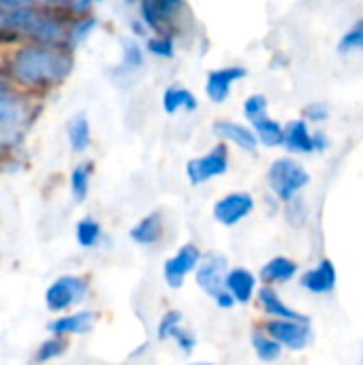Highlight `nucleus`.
I'll use <instances>...</instances> for the list:
<instances>
[{"mask_svg": "<svg viewBox=\"0 0 363 365\" xmlns=\"http://www.w3.org/2000/svg\"><path fill=\"white\" fill-rule=\"evenodd\" d=\"M165 233V225H163V216L160 212H152L145 218H141L133 229H131V240L139 246H154L163 240Z\"/></svg>", "mask_w": 363, "mask_h": 365, "instance_id": "nucleus-14", "label": "nucleus"}, {"mask_svg": "<svg viewBox=\"0 0 363 365\" xmlns=\"http://www.w3.org/2000/svg\"><path fill=\"white\" fill-rule=\"evenodd\" d=\"M267 182L274 195L282 201H293V197L310 182L308 171L293 158H278L267 171Z\"/></svg>", "mask_w": 363, "mask_h": 365, "instance_id": "nucleus-4", "label": "nucleus"}, {"mask_svg": "<svg viewBox=\"0 0 363 365\" xmlns=\"http://www.w3.org/2000/svg\"><path fill=\"white\" fill-rule=\"evenodd\" d=\"M30 105L6 83L0 81V154L21 141L26 126L32 122Z\"/></svg>", "mask_w": 363, "mask_h": 365, "instance_id": "nucleus-2", "label": "nucleus"}, {"mask_svg": "<svg viewBox=\"0 0 363 365\" xmlns=\"http://www.w3.org/2000/svg\"><path fill=\"white\" fill-rule=\"evenodd\" d=\"M180 325H182V312H178V310H169V312H167V314H163V317H160V321H158L156 338H158L160 342L171 340V334H173Z\"/></svg>", "mask_w": 363, "mask_h": 365, "instance_id": "nucleus-31", "label": "nucleus"}, {"mask_svg": "<svg viewBox=\"0 0 363 365\" xmlns=\"http://www.w3.org/2000/svg\"><path fill=\"white\" fill-rule=\"evenodd\" d=\"M66 137L73 152H86L90 145V122L86 113H75L66 124Z\"/></svg>", "mask_w": 363, "mask_h": 365, "instance_id": "nucleus-20", "label": "nucleus"}, {"mask_svg": "<svg viewBox=\"0 0 363 365\" xmlns=\"http://www.w3.org/2000/svg\"><path fill=\"white\" fill-rule=\"evenodd\" d=\"M94 321H96V314L92 310H83V312H75L71 317H60V319L51 321L47 325V329L53 336H62V338L81 336V334H88L92 329Z\"/></svg>", "mask_w": 363, "mask_h": 365, "instance_id": "nucleus-12", "label": "nucleus"}, {"mask_svg": "<svg viewBox=\"0 0 363 365\" xmlns=\"http://www.w3.org/2000/svg\"><path fill=\"white\" fill-rule=\"evenodd\" d=\"M66 346H68L66 338H62V336H51V338H47V340L36 349L34 361H36V364L53 361V359H58L60 355H64Z\"/></svg>", "mask_w": 363, "mask_h": 365, "instance_id": "nucleus-26", "label": "nucleus"}, {"mask_svg": "<svg viewBox=\"0 0 363 365\" xmlns=\"http://www.w3.org/2000/svg\"><path fill=\"white\" fill-rule=\"evenodd\" d=\"M267 113V98L263 94H250L246 101H244V115L246 120H257L261 115Z\"/></svg>", "mask_w": 363, "mask_h": 365, "instance_id": "nucleus-32", "label": "nucleus"}, {"mask_svg": "<svg viewBox=\"0 0 363 365\" xmlns=\"http://www.w3.org/2000/svg\"><path fill=\"white\" fill-rule=\"evenodd\" d=\"M197 107H199L197 96H195L188 88H184V86H180V83L169 86V88L165 90V94H163V109H165L167 115H175V113L182 111V109L195 111Z\"/></svg>", "mask_w": 363, "mask_h": 365, "instance_id": "nucleus-17", "label": "nucleus"}, {"mask_svg": "<svg viewBox=\"0 0 363 365\" xmlns=\"http://www.w3.org/2000/svg\"><path fill=\"white\" fill-rule=\"evenodd\" d=\"M88 280L81 276H62L51 282L45 291V306L49 312H64L71 306H77L88 295Z\"/></svg>", "mask_w": 363, "mask_h": 365, "instance_id": "nucleus-5", "label": "nucleus"}, {"mask_svg": "<svg viewBox=\"0 0 363 365\" xmlns=\"http://www.w3.org/2000/svg\"><path fill=\"white\" fill-rule=\"evenodd\" d=\"M75 235H77V244L81 248H94V246H98V242L103 237V229L94 218H81L75 227Z\"/></svg>", "mask_w": 363, "mask_h": 365, "instance_id": "nucleus-24", "label": "nucleus"}, {"mask_svg": "<svg viewBox=\"0 0 363 365\" xmlns=\"http://www.w3.org/2000/svg\"><path fill=\"white\" fill-rule=\"evenodd\" d=\"M227 257L220 252H208L205 257L199 259V265L195 269V280L197 287L208 293L220 308H233V297L225 289V276H227Z\"/></svg>", "mask_w": 363, "mask_h": 365, "instance_id": "nucleus-3", "label": "nucleus"}, {"mask_svg": "<svg viewBox=\"0 0 363 365\" xmlns=\"http://www.w3.org/2000/svg\"><path fill=\"white\" fill-rule=\"evenodd\" d=\"M229 169V150L225 143H216L208 154L190 158L186 163V178L193 186L205 184L218 175H225Z\"/></svg>", "mask_w": 363, "mask_h": 365, "instance_id": "nucleus-6", "label": "nucleus"}, {"mask_svg": "<svg viewBox=\"0 0 363 365\" xmlns=\"http://www.w3.org/2000/svg\"><path fill=\"white\" fill-rule=\"evenodd\" d=\"M171 340L175 342V346H178L184 355H190V353L195 351V346H197V338H195V334H193V331H188V329H184L182 325L171 334Z\"/></svg>", "mask_w": 363, "mask_h": 365, "instance_id": "nucleus-33", "label": "nucleus"}, {"mask_svg": "<svg viewBox=\"0 0 363 365\" xmlns=\"http://www.w3.org/2000/svg\"><path fill=\"white\" fill-rule=\"evenodd\" d=\"M145 49L156 56V58H173L175 56V45H173V36L171 34H156V36H150L145 41Z\"/></svg>", "mask_w": 363, "mask_h": 365, "instance_id": "nucleus-29", "label": "nucleus"}, {"mask_svg": "<svg viewBox=\"0 0 363 365\" xmlns=\"http://www.w3.org/2000/svg\"><path fill=\"white\" fill-rule=\"evenodd\" d=\"M94 2H103V0H94Z\"/></svg>", "mask_w": 363, "mask_h": 365, "instance_id": "nucleus-40", "label": "nucleus"}, {"mask_svg": "<svg viewBox=\"0 0 363 365\" xmlns=\"http://www.w3.org/2000/svg\"><path fill=\"white\" fill-rule=\"evenodd\" d=\"M282 143L287 145L289 152H300V154L315 152V137L310 135L308 124L304 120H293L287 124L282 133Z\"/></svg>", "mask_w": 363, "mask_h": 365, "instance_id": "nucleus-15", "label": "nucleus"}, {"mask_svg": "<svg viewBox=\"0 0 363 365\" xmlns=\"http://www.w3.org/2000/svg\"><path fill=\"white\" fill-rule=\"evenodd\" d=\"M73 71V53L66 47L26 45L9 60V77L30 90H51Z\"/></svg>", "mask_w": 363, "mask_h": 365, "instance_id": "nucleus-1", "label": "nucleus"}, {"mask_svg": "<svg viewBox=\"0 0 363 365\" xmlns=\"http://www.w3.org/2000/svg\"><path fill=\"white\" fill-rule=\"evenodd\" d=\"M49 2H62V0H49Z\"/></svg>", "mask_w": 363, "mask_h": 365, "instance_id": "nucleus-38", "label": "nucleus"}, {"mask_svg": "<svg viewBox=\"0 0 363 365\" xmlns=\"http://www.w3.org/2000/svg\"><path fill=\"white\" fill-rule=\"evenodd\" d=\"M90 175H92V163H79L71 171V195L77 203L86 201V197H88Z\"/></svg>", "mask_w": 363, "mask_h": 365, "instance_id": "nucleus-23", "label": "nucleus"}, {"mask_svg": "<svg viewBox=\"0 0 363 365\" xmlns=\"http://www.w3.org/2000/svg\"><path fill=\"white\" fill-rule=\"evenodd\" d=\"M357 49H363V19H359L344 36L342 41L338 43V51L342 56L351 53V51H357Z\"/></svg>", "mask_w": 363, "mask_h": 365, "instance_id": "nucleus-30", "label": "nucleus"}, {"mask_svg": "<svg viewBox=\"0 0 363 365\" xmlns=\"http://www.w3.org/2000/svg\"><path fill=\"white\" fill-rule=\"evenodd\" d=\"M297 272V265L295 261L287 259V257H276L272 259L270 263L263 265L261 269V280L265 284H276V282H287L295 276Z\"/></svg>", "mask_w": 363, "mask_h": 365, "instance_id": "nucleus-21", "label": "nucleus"}, {"mask_svg": "<svg viewBox=\"0 0 363 365\" xmlns=\"http://www.w3.org/2000/svg\"><path fill=\"white\" fill-rule=\"evenodd\" d=\"M302 287L310 293H329L336 287V269L332 261H323L319 267L306 272L302 276Z\"/></svg>", "mask_w": 363, "mask_h": 365, "instance_id": "nucleus-18", "label": "nucleus"}, {"mask_svg": "<svg viewBox=\"0 0 363 365\" xmlns=\"http://www.w3.org/2000/svg\"><path fill=\"white\" fill-rule=\"evenodd\" d=\"M312 137H315V150H325L327 148L325 135H312Z\"/></svg>", "mask_w": 363, "mask_h": 365, "instance_id": "nucleus-36", "label": "nucleus"}, {"mask_svg": "<svg viewBox=\"0 0 363 365\" xmlns=\"http://www.w3.org/2000/svg\"><path fill=\"white\" fill-rule=\"evenodd\" d=\"M199 259H201V252L195 244H184L171 259L165 261V267H163V274H165V282L171 287V289H180L186 280V276L190 272L197 269L199 265Z\"/></svg>", "mask_w": 363, "mask_h": 365, "instance_id": "nucleus-8", "label": "nucleus"}, {"mask_svg": "<svg viewBox=\"0 0 363 365\" xmlns=\"http://www.w3.org/2000/svg\"><path fill=\"white\" fill-rule=\"evenodd\" d=\"M212 133L223 139V141H229L246 152H255L257 145H259V139L255 135V130H250L248 126L240 124V122H233V120H216L214 126H212Z\"/></svg>", "mask_w": 363, "mask_h": 365, "instance_id": "nucleus-11", "label": "nucleus"}, {"mask_svg": "<svg viewBox=\"0 0 363 365\" xmlns=\"http://www.w3.org/2000/svg\"><path fill=\"white\" fill-rule=\"evenodd\" d=\"M252 207L255 201L248 192H231L214 203V218L225 227H233L242 222L252 212Z\"/></svg>", "mask_w": 363, "mask_h": 365, "instance_id": "nucleus-9", "label": "nucleus"}, {"mask_svg": "<svg viewBox=\"0 0 363 365\" xmlns=\"http://www.w3.org/2000/svg\"><path fill=\"white\" fill-rule=\"evenodd\" d=\"M94 26H96V17H92V15L75 17L68 24V45H71V49L75 45H79L81 41H86L90 36V32L94 30Z\"/></svg>", "mask_w": 363, "mask_h": 365, "instance_id": "nucleus-28", "label": "nucleus"}, {"mask_svg": "<svg viewBox=\"0 0 363 365\" xmlns=\"http://www.w3.org/2000/svg\"><path fill=\"white\" fill-rule=\"evenodd\" d=\"M255 287H257V280L248 269L235 267V269L227 272V276H225V289L233 297L235 304H248L252 299Z\"/></svg>", "mask_w": 363, "mask_h": 365, "instance_id": "nucleus-13", "label": "nucleus"}, {"mask_svg": "<svg viewBox=\"0 0 363 365\" xmlns=\"http://www.w3.org/2000/svg\"><path fill=\"white\" fill-rule=\"evenodd\" d=\"M156 2H158L160 11H163L167 17H171V19H173V13H175V9L182 4V0H156Z\"/></svg>", "mask_w": 363, "mask_h": 365, "instance_id": "nucleus-35", "label": "nucleus"}, {"mask_svg": "<svg viewBox=\"0 0 363 365\" xmlns=\"http://www.w3.org/2000/svg\"><path fill=\"white\" fill-rule=\"evenodd\" d=\"M259 304H261V308H263V312L267 317H276V319H285V321H302V323H308L306 317H302L295 310H291L289 306H285L282 299L278 297V293L270 284H265L263 289H259Z\"/></svg>", "mask_w": 363, "mask_h": 365, "instance_id": "nucleus-16", "label": "nucleus"}, {"mask_svg": "<svg viewBox=\"0 0 363 365\" xmlns=\"http://www.w3.org/2000/svg\"><path fill=\"white\" fill-rule=\"evenodd\" d=\"M250 124H252V128H255L257 139H259L263 145H267V148L282 145V133H285V128H282L276 120H272L267 113L261 115V118H257V120H252Z\"/></svg>", "mask_w": 363, "mask_h": 365, "instance_id": "nucleus-22", "label": "nucleus"}, {"mask_svg": "<svg viewBox=\"0 0 363 365\" xmlns=\"http://www.w3.org/2000/svg\"><path fill=\"white\" fill-rule=\"evenodd\" d=\"M188 365H214V364H208V361H195V364H188Z\"/></svg>", "mask_w": 363, "mask_h": 365, "instance_id": "nucleus-37", "label": "nucleus"}, {"mask_svg": "<svg viewBox=\"0 0 363 365\" xmlns=\"http://www.w3.org/2000/svg\"><path fill=\"white\" fill-rule=\"evenodd\" d=\"M252 346H255V353H257V357L261 359V361H276L280 355H282V346L274 340V338H270V336H265V334H255L252 336Z\"/></svg>", "mask_w": 363, "mask_h": 365, "instance_id": "nucleus-25", "label": "nucleus"}, {"mask_svg": "<svg viewBox=\"0 0 363 365\" xmlns=\"http://www.w3.org/2000/svg\"><path fill=\"white\" fill-rule=\"evenodd\" d=\"M306 118L308 120H315V122H321V120H325L327 118V107L323 105V103H310L308 107H306Z\"/></svg>", "mask_w": 363, "mask_h": 365, "instance_id": "nucleus-34", "label": "nucleus"}, {"mask_svg": "<svg viewBox=\"0 0 363 365\" xmlns=\"http://www.w3.org/2000/svg\"><path fill=\"white\" fill-rule=\"evenodd\" d=\"M143 66V51L139 47V43L135 38H124L122 41V64L120 68H124L126 73H135Z\"/></svg>", "mask_w": 363, "mask_h": 365, "instance_id": "nucleus-27", "label": "nucleus"}, {"mask_svg": "<svg viewBox=\"0 0 363 365\" xmlns=\"http://www.w3.org/2000/svg\"><path fill=\"white\" fill-rule=\"evenodd\" d=\"M244 77H246L244 66H223V68L210 71L208 77H205V94H208V98L212 103H216V105H223L229 98L233 83L244 79Z\"/></svg>", "mask_w": 363, "mask_h": 365, "instance_id": "nucleus-10", "label": "nucleus"}, {"mask_svg": "<svg viewBox=\"0 0 363 365\" xmlns=\"http://www.w3.org/2000/svg\"><path fill=\"white\" fill-rule=\"evenodd\" d=\"M265 331L270 338H274L280 346H287L291 351H302L310 344L312 331L308 323L302 321H285V319H274L265 323Z\"/></svg>", "mask_w": 363, "mask_h": 365, "instance_id": "nucleus-7", "label": "nucleus"}, {"mask_svg": "<svg viewBox=\"0 0 363 365\" xmlns=\"http://www.w3.org/2000/svg\"><path fill=\"white\" fill-rule=\"evenodd\" d=\"M126 2H135V0H126Z\"/></svg>", "mask_w": 363, "mask_h": 365, "instance_id": "nucleus-39", "label": "nucleus"}, {"mask_svg": "<svg viewBox=\"0 0 363 365\" xmlns=\"http://www.w3.org/2000/svg\"><path fill=\"white\" fill-rule=\"evenodd\" d=\"M139 15L141 21L148 30H154L156 34H171L169 32V24L171 17H167L156 0H139Z\"/></svg>", "mask_w": 363, "mask_h": 365, "instance_id": "nucleus-19", "label": "nucleus"}]
</instances>
